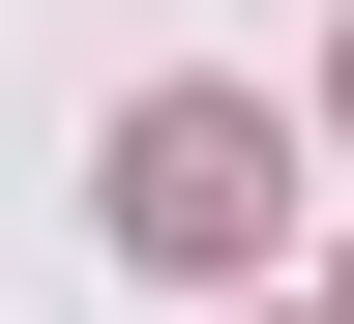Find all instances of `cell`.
Wrapping results in <instances>:
<instances>
[{"instance_id": "obj_1", "label": "cell", "mask_w": 354, "mask_h": 324, "mask_svg": "<svg viewBox=\"0 0 354 324\" xmlns=\"http://www.w3.org/2000/svg\"><path fill=\"white\" fill-rule=\"evenodd\" d=\"M266 207H295V148L236 88H148L118 118V265H266Z\"/></svg>"}]
</instances>
